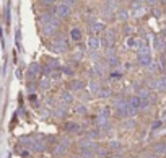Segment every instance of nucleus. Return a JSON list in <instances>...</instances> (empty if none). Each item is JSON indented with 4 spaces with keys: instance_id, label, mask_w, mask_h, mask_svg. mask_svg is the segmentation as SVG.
<instances>
[{
    "instance_id": "nucleus-1",
    "label": "nucleus",
    "mask_w": 166,
    "mask_h": 158,
    "mask_svg": "<svg viewBox=\"0 0 166 158\" xmlns=\"http://www.w3.org/2000/svg\"><path fill=\"white\" fill-rule=\"evenodd\" d=\"M67 129H68L70 132H74V131H77V129H78V125H77V124H67Z\"/></svg>"
}]
</instances>
